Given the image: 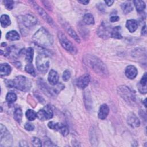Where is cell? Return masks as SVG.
<instances>
[{"label": "cell", "mask_w": 147, "mask_h": 147, "mask_svg": "<svg viewBox=\"0 0 147 147\" xmlns=\"http://www.w3.org/2000/svg\"><path fill=\"white\" fill-rule=\"evenodd\" d=\"M83 61L96 74L106 78L109 76V71L104 63L98 57L92 55H86L83 57Z\"/></svg>", "instance_id": "1"}, {"label": "cell", "mask_w": 147, "mask_h": 147, "mask_svg": "<svg viewBox=\"0 0 147 147\" xmlns=\"http://www.w3.org/2000/svg\"><path fill=\"white\" fill-rule=\"evenodd\" d=\"M32 39L37 45L44 47H50L53 42L52 36L44 28H40L34 33Z\"/></svg>", "instance_id": "2"}, {"label": "cell", "mask_w": 147, "mask_h": 147, "mask_svg": "<svg viewBox=\"0 0 147 147\" xmlns=\"http://www.w3.org/2000/svg\"><path fill=\"white\" fill-rule=\"evenodd\" d=\"M6 84L8 87H14L25 92L29 91L32 86L30 81L27 78L22 75L17 76L12 80H6Z\"/></svg>", "instance_id": "3"}, {"label": "cell", "mask_w": 147, "mask_h": 147, "mask_svg": "<svg viewBox=\"0 0 147 147\" xmlns=\"http://www.w3.org/2000/svg\"><path fill=\"white\" fill-rule=\"evenodd\" d=\"M118 95L127 103L129 104L134 103L136 101L135 96L131 90L127 86L122 85L117 88Z\"/></svg>", "instance_id": "4"}, {"label": "cell", "mask_w": 147, "mask_h": 147, "mask_svg": "<svg viewBox=\"0 0 147 147\" xmlns=\"http://www.w3.org/2000/svg\"><path fill=\"white\" fill-rule=\"evenodd\" d=\"M36 66L38 71L45 74L47 72L49 67V60L48 56L45 53H40L36 57Z\"/></svg>", "instance_id": "5"}, {"label": "cell", "mask_w": 147, "mask_h": 147, "mask_svg": "<svg viewBox=\"0 0 147 147\" xmlns=\"http://www.w3.org/2000/svg\"><path fill=\"white\" fill-rule=\"evenodd\" d=\"M13 142L12 136L7 130L6 127L3 125H0V146H10Z\"/></svg>", "instance_id": "6"}, {"label": "cell", "mask_w": 147, "mask_h": 147, "mask_svg": "<svg viewBox=\"0 0 147 147\" xmlns=\"http://www.w3.org/2000/svg\"><path fill=\"white\" fill-rule=\"evenodd\" d=\"M57 36H58V38L60 43L65 49H66L67 51L73 54H75L76 53L77 50L76 47L61 32H59L58 33Z\"/></svg>", "instance_id": "7"}, {"label": "cell", "mask_w": 147, "mask_h": 147, "mask_svg": "<svg viewBox=\"0 0 147 147\" xmlns=\"http://www.w3.org/2000/svg\"><path fill=\"white\" fill-rule=\"evenodd\" d=\"M53 114V110L51 106L48 105L37 112V117L41 121H45L52 118Z\"/></svg>", "instance_id": "8"}, {"label": "cell", "mask_w": 147, "mask_h": 147, "mask_svg": "<svg viewBox=\"0 0 147 147\" xmlns=\"http://www.w3.org/2000/svg\"><path fill=\"white\" fill-rule=\"evenodd\" d=\"M32 5H33L34 7L35 8V9L36 10V11L38 12V13L39 14V15L47 22L50 25L52 26H56L55 23L54 22V21H53V20L52 19V18L45 12V11L42 9L41 7H40L37 4H36L35 2H32Z\"/></svg>", "instance_id": "9"}, {"label": "cell", "mask_w": 147, "mask_h": 147, "mask_svg": "<svg viewBox=\"0 0 147 147\" xmlns=\"http://www.w3.org/2000/svg\"><path fill=\"white\" fill-rule=\"evenodd\" d=\"M111 29L105 22H102L97 30L98 35L104 39L108 38L111 36Z\"/></svg>", "instance_id": "10"}, {"label": "cell", "mask_w": 147, "mask_h": 147, "mask_svg": "<svg viewBox=\"0 0 147 147\" xmlns=\"http://www.w3.org/2000/svg\"><path fill=\"white\" fill-rule=\"evenodd\" d=\"M21 21L22 22V24L28 28L33 27L37 22L36 18L34 16L30 14H27L22 16L21 18Z\"/></svg>", "instance_id": "11"}, {"label": "cell", "mask_w": 147, "mask_h": 147, "mask_svg": "<svg viewBox=\"0 0 147 147\" xmlns=\"http://www.w3.org/2000/svg\"><path fill=\"white\" fill-rule=\"evenodd\" d=\"M90 81V77L87 74H84L80 76L76 82L77 86L81 89H84L88 85Z\"/></svg>", "instance_id": "12"}, {"label": "cell", "mask_w": 147, "mask_h": 147, "mask_svg": "<svg viewBox=\"0 0 147 147\" xmlns=\"http://www.w3.org/2000/svg\"><path fill=\"white\" fill-rule=\"evenodd\" d=\"M61 24H62L63 26L64 27V28L65 29V30L67 32V33L72 38H73L77 42L79 43L80 42V40L79 37H78V36L77 35V34L76 33L75 30L69 25V24H68L67 22H65L64 21L63 22H61Z\"/></svg>", "instance_id": "13"}, {"label": "cell", "mask_w": 147, "mask_h": 147, "mask_svg": "<svg viewBox=\"0 0 147 147\" xmlns=\"http://www.w3.org/2000/svg\"><path fill=\"white\" fill-rule=\"evenodd\" d=\"M127 124L132 128L138 127L140 125V121L138 117L133 113H130L127 118Z\"/></svg>", "instance_id": "14"}, {"label": "cell", "mask_w": 147, "mask_h": 147, "mask_svg": "<svg viewBox=\"0 0 147 147\" xmlns=\"http://www.w3.org/2000/svg\"><path fill=\"white\" fill-rule=\"evenodd\" d=\"M138 74L137 68L133 65H129L126 68L125 75L127 78L130 79H134Z\"/></svg>", "instance_id": "15"}, {"label": "cell", "mask_w": 147, "mask_h": 147, "mask_svg": "<svg viewBox=\"0 0 147 147\" xmlns=\"http://www.w3.org/2000/svg\"><path fill=\"white\" fill-rule=\"evenodd\" d=\"M109 113V107L106 104H103L100 106L98 111V117L100 119H106Z\"/></svg>", "instance_id": "16"}, {"label": "cell", "mask_w": 147, "mask_h": 147, "mask_svg": "<svg viewBox=\"0 0 147 147\" xmlns=\"http://www.w3.org/2000/svg\"><path fill=\"white\" fill-rule=\"evenodd\" d=\"M48 80L52 85H56L59 80V75L56 71L51 69L48 76Z\"/></svg>", "instance_id": "17"}, {"label": "cell", "mask_w": 147, "mask_h": 147, "mask_svg": "<svg viewBox=\"0 0 147 147\" xmlns=\"http://www.w3.org/2000/svg\"><path fill=\"white\" fill-rule=\"evenodd\" d=\"M146 82H147V76H146V73L145 72L142 76L138 87L139 91L142 94H145L146 92Z\"/></svg>", "instance_id": "18"}, {"label": "cell", "mask_w": 147, "mask_h": 147, "mask_svg": "<svg viewBox=\"0 0 147 147\" xmlns=\"http://www.w3.org/2000/svg\"><path fill=\"white\" fill-rule=\"evenodd\" d=\"M11 72V67L7 63L1 64L0 65V75L1 76H5L10 75Z\"/></svg>", "instance_id": "19"}, {"label": "cell", "mask_w": 147, "mask_h": 147, "mask_svg": "<svg viewBox=\"0 0 147 147\" xmlns=\"http://www.w3.org/2000/svg\"><path fill=\"white\" fill-rule=\"evenodd\" d=\"M126 26L131 33L134 32L138 27V22L136 20H128L126 23Z\"/></svg>", "instance_id": "20"}, {"label": "cell", "mask_w": 147, "mask_h": 147, "mask_svg": "<svg viewBox=\"0 0 147 147\" xmlns=\"http://www.w3.org/2000/svg\"><path fill=\"white\" fill-rule=\"evenodd\" d=\"M19 54V52L14 46H11L6 49L5 52V56L10 57H16Z\"/></svg>", "instance_id": "21"}, {"label": "cell", "mask_w": 147, "mask_h": 147, "mask_svg": "<svg viewBox=\"0 0 147 147\" xmlns=\"http://www.w3.org/2000/svg\"><path fill=\"white\" fill-rule=\"evenodd\" d=\"M111 37L117 39H121L122 38L121 35V28L120 26H117L111 29Z\"/></svg>", "instance_id": "22"}, {"label": "cell", "mask_w": 147, "mask_h": 147, "mask_svg": "<svg viewBox=\"0 0 147 147\" xmlns=\"http://www.w3.org/2000/svg\"><path fill=\"white\" fill-rule=\"evenodd\" d=\"M6 38L10 41H16L20 39V35L16 30H11L7 33Z\"/></svg>", "instance_id": "23"}, {"label": "cell", "mask_w": 147, "mask_h": 147, "mask_svg": "<svg viewBox=\"0 0 147 147\" xmlns=\"http://www.w3.org/2000/svg\"><path fill=\"white\" fill-rule=\"evenodd\" d=\"M1 25L3 28H6L9 26L11 24V21L9 16L6 14H3L1 16L0 18Z\"/></svg>", "instance_id": "24"}, {"label": "cell", "mask_w": 147, "mask_h": 147, "mask_svg": "<svg viewBox=\"0 0 147 147\" xmlns=\"http://www.w3.org/2000/svg\"><path fill=\"white\" fill-rule=\"evenodd\" d=\"M121 9L123 13L127 14L133 10V7L130 2H126L121 5Z\"/></svg>", "instance_id": "25"}, {"label": "cell", "mask_w": 147, "mask_h": 147, "mask_svg": "<svg viewBox=\"0 0 147 147\" xmlns=\"http://www.w3.org/2000/svg\"><path fill=\"white\" fill-rule=\"evenodd\" d=\"M83 21L86 25H92L94 24V18L93 16L90 13H86L83 17Z\"/></svg>", "instance_id": "26"}, {"label": "cell", "mask_w": 147, "mask_h": 147, "mask_svg": "<svg viewBox=\"0 0 147 147\" xmlns=\"http://www.w3.org/2000/svg\"><path fill=\"white\" fill-rule=\"evenodd\" d=\"M33 54H34V51L32 48L29 47L26 50L25 59L26 61H28L29 63H31L32 62L33 58Z\"/></svg>", "instance_id": "27"}, {"label": "cell", "mask_w": 147, "mask_h": 147, "mask_svg": "<svg viewBox=\"0 0 147 147\" xmlns=\"http://www.w3.org/2000/svg\"><path fill=\"white\" fill-rule=\"evenodd\" d=\"M133 3L138 12H140V13L142 12V11H144V10L145 8V4L144 2L142 1L136 0V1H134Z\"/></svg>", "instance_id": "28"}, {"label": "cell", "mask_w": 147, "mask_h": 147, "mask_svg": "<svg viewBox=\"0 0 147 147\" xmlns=\"http://www.w3.org/2000/svg\"><path fill=\"white\" fill-rule=\"evenodd\" d=\"M84 93V103L87 110H90L92 106V100L90 97V94L88 92L85 91Z\"/></svg>", "instance_id": "29"}, {"label": "cell", "mask_w": 147, "mask_h": 147, "mask_svg": "<svg viewBox=\"0 0 147 147\" xmlns=\"http://www.w3.org/2000/svg\"><path fill=\"white\" fill-rule=\"evenodd\" d=\"M14 118L18 123H21L22 118V112L20 108L16 109L14 112Z\"/></svg>", "instance_id": "30"}, {"label": "cell", "mask_w": 147, "mask_h": 147, "mask_svg": "<svg viewBox=\"0 0 147 147\" xmlns=\"http://www.w3.org/2000/svg\"><path fill=\"white\" fill-rule=\"evenodd\" d=\"M26 117L29 121H34L37 118V113L33 110L28 109L25 113Z\"/></svg>", "instance_id": "31"}, {"label": "cell", "mask_w": 147, "mask_h": 147, "mask_svg": "<svg viewBox=\"0 0 147 147\" xmlns=\"http://www.w3.org/2000/svg\"><path fill=\"white\" fill-rule=\"evenodd\" d=\"M61 125V123H58V122H55L53 121H51V122H49L48 123V127L52 129V130H56V131H59V129H60V127Z\"/></svg>", "instance_id": "32"}, {"label": "cell", "mask_w": 147, "mask_h": 147, "mask_svg": "<svg viewBox=\"0 0 147 147\" xmlns=\"http://www.w3.org/2000/svg\"><path fill=\"white\" fill-rule=\"evenodd\" d=\"M6 99L9 103H13L17 100V95L14 92H9L6 95Z\"/></svg>", "instance_id": "33"}, {"label": "cell", "mask_w": 147, "mask_h": 147, "mask_svg": "<svg viewBox=\"0 0 147 147\" xmlns=\"http://www.w3.org/2000/svg\"><path fill=\"white\" fill-rule=\"evenodd\" d=\"M25 70L26 72H28V74H29L30 75H32L33 76L36 75L35 70H34V68L33 67V65L30 63L28 64L27 65H26V66L25 67Z\"/></svg>", "instance_id": "34"}, {"label": "cell", "mask_w": 147, "mask_h": 147, "mask_svg": "<svg viewBox=\"0 0 147 147\" xmlns=\"http://www.w3.org/2000/svg\"><path fill=\"white\" fill-rule=\"evenodd\" d=\"M59 131H60V133L64 136H67L69 133V130H68L67 126H65V125L63 124V123H61V125L60 127V129H59Z\"/></svg>", "instance_id": "35"}, {"label": "cell", "mask_w": 147, "mask_h": 147, "mask_svg": "<svg viewBox=\"0 0 147 147\" xmlns=\"http://www.w3.org/2000/svg\"><path fill=\"white\" fill-rule=\"evenodd\" d=\"M4 5L8 10H11L14 7V1L10 0H5L3 1Z\"/></svg>", "instance_id": "36"}, {"label": "cell", "mask_w": 147, "mask_h": 147, "mask_svg": "<svg viewBox=\"0 0 147 147\" xmlns=\"http://www.w3.org/2000/svg\"><path fill=\"white\" fill-rule=\"evenodd\" d=\"M32 144L35 146H41L42 144L41 140L37 137H33L32 139Z\"/></svg>", "instance_id": "37"}, {"label": "cell", "mask_w": 147, "mask_h": 147, "mask_svg": "<svg viewBox=\"0 0 147 147\" xmlns=\"http://www.w3.org/2000/svg\"><path fill=\"white\" fill-rule=\"evenodd\" d=\"M62 78H63V80L68 81L70 79V78H71V73H70V72L68 70H65L63 72Z\"/></svg>", "instance_id": "38"}, {"label": "cell", "mask_w": 147, "mask_h": 147, "mask_svg": "<svg viewBox=\"0 0 147 147\" xmlns=\"http://www.w3.org/2000/svg\"><path fill=\"white\" fill-rule=\"evenodd\" d=\"M24 127L28 131H32L34 129V126L32 123H25V125L24 126Z\"/></svg>", "instance_id": "39"}, {"label": "cell", "mask_w": 147, "mask_h": 147, "mask_svg": "<svg viewBox=\"0 0 147 147\" xmlns=\"http://www.w3.org/2000/svg\"><path fill=\"white\" fill-rule=\"evenodd\" d=\"M119 20V17L118 16H113L110 18V21L112 22L118 21Z\"/></svg>", "instance_id": "40"}, {"label": "cell", "mask_w": 147, "mask_h": 147, "mask_svg": "<svg viewBox=\"0 0 147 147\" xmlns=\"http://www.w3.org/2000/svg\"><path fill=\"white\" fill-rule=\"evenodd\" d=\"M146 25H144V26L142 27L141 30V34L143 36H146Z\"/></svg>", "instance_id": "41"}, {"label": "cell", "mask_w": 147, "mask_h": 147, "mask_svg": "<svg viewBox=\"0 0 147 147\" xmlns=\"http://www.w3.org/2000/svg\"><path fill=\"white\" fill-rule=\"evenodd\" d=\"M105 3L107 5V6H110L113 5V3H114V1H111V0H108V1H105Z\"/></svg>", "instance_id": "42"}, {"label": "cell", "mask_w": 147, "mask_h": 147, "mask_svg": "<svg viewBox=\"0 0 147 147\" xmlns=\"http://www.w3.org/2000/svg\"><path fill=\"white\" fill-rule=\"evenodd\" d=\"M78 2L80 3L81 4L86 5H87V4L89 3V1H83V0H80V1H78Z\"/></svg>", "instance_id": "43"}, {"label": "cell", "mask_w": 147, "mask_h": 147, "mask_svg": "<svg viewBox=\"0 0 147 147\" xmlns=\"http://www.w3.org/2000/svg\"><path fill=\"white\" fill-rule=\"evenodd\" d=\"M20 144H22V145H20L21 146H28V144H27L25 141H24L20 142Z\"/></svg>", "instance_id": "44"}, {"label": "cell", "mask_w": 147, "mask_h": 147, "mask_svg": "<svg viewBox=\"0 0 147 147\" xmlns=\"http://www.w3.org/2000/svg\"><path fill=\"white\" fill-rule=\"evenodd\" d=\"M144 105H145V107H146V99H145V100H144Z\"/></svg>", "instance_id": "45"}]
</instances>
